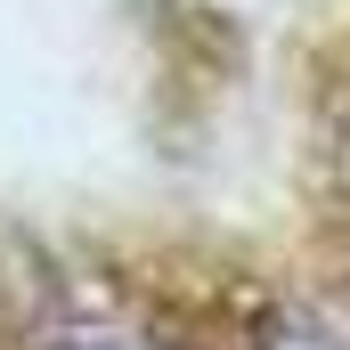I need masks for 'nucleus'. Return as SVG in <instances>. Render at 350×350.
<instances>
[{
  "instance_id": "1",
  "label": "nucleus",
  "mask_w": 350,
  "mask_h": 350,
  "mask_svg": "<svg viewBox=\"0 0 350 350\" xmlns=\"http://www.w3.org/2000/svg\"><path fill=\"white\" fill-rule=\"evenodd\" d=\"M261 350H342V334L326 318H310V310H277L261 326Z\"/></svg>"
},
{
  "instance_id": "2",
  "label": "nucleus",
  "mask_w": 350,
  "mask_h": 350,
  "mask_svg": "<svg viewBox=\"0 0 350 350\" xmlns=\"http://www.w3.org/2000/svg\"><path fill=\"white\" fill-rule=\"evenodd\" d=\"M326 163H334V187L350 196V90L334 98V122H326Z\"/></svg>"
}]
</instances>
